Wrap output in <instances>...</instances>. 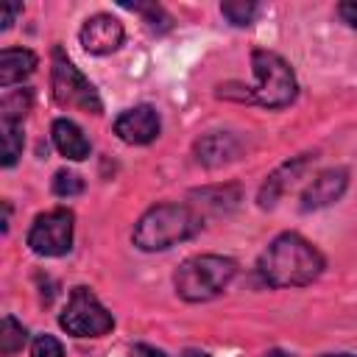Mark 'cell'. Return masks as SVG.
I'll return each instance as SVG.
<instances>
[{
	"instance_id": "obj_1",
	"label": "cell",
	"mask_w": 357,
	"mask_h": 357,
	"mask_svg": "<svg viewBox=\"0 0 357 357\" xmlns=\"http://www.w3.org/2000/svg\"><path fill=\"white\" fill-rule=\"evenodd\" d=\"M257 271H259L262 282L271 287H301L321 276L324 257L301 234L284 231L262 251Z\"/></svg>"
},
{
	"instance_id": "obj_2",
	"label": "cell",
	"mask_w": 357,
	"mask_h": 357,
	"mask_svg": "<svg viewBox=\"0 0 357 357\" xmlns=\"http://www.w3.org/2000/svg\"><path fill=\"white\" fill-rule=\"evenodd\" d=\"M201 215L187 204H156L134 226V245L142 251L173 248L201 231Z\"/></svg>"
},
{
	"instance_id": "obj_3",
	"label": "cell",
	"mask_w": 357,
	"mask_h": 357,
	"mask_svg": "<svg viewBox=\"0 0 357 357\" xmlns=\"http://www.w3.org/2000/svg\"><path fill=\"white\" fill-rule=\"evenodd\" d=\"M237 273L234 259L218 254H198L178 265L173 284L184 301H209L220 296Z\"/></svg>"
},
{
	"instance_id": "obj_4",
	"label": "cell",
	"mask_w": 357,
	"mask_h": 357,
	"mask_svg": "<svg viewBox=\"0 0 357 357\" xmlns=\"http://www.w3.org/2000/svg\"><path fill=\"white\" fill-rule=\"evenodd\" d=\"M254 67V89L248 92V100L265 106V109H284L296 98V75L290 64L273 53V50H254L251 53Z\"/></svg>"
},
{
	"instance_id": "obj_5",
	"label": "cell",
	"mask_w": 357,
	"mask_h": 357,
	"mask_svg": "<svg viewBox=\"0 0 357 357\" xmlns=\"http://www.w3.org/2000/svg\"><path fill=\"white\" fill-rule=\"evenodd\" d=\"M50 84H53V98H56L59 106H73V109H81V112H89V114H100L103 112L98 89L64 56L61 47H53V75H50Z\"/></svg>"
},
{
	"instance_id": "obj_6",
	"label": "cell",
	"mask_w": 357,
	"mask_h": 357,
	"mask_svg": "<svg viewBox=\"0 0 357 357\" xmlns=\"http://www.w3.org/2000/svg\"><path fill=\"white\" fill-rule=\"evenodd\" d=\"M59 324L73 337H100L114 326V318L89 287H73L67 307L59 315Z\"/></svg>"
},
{
	"instance_id": "obj_7",
	"label": "cell",
	"mask_w": 357,
	"mask_h": 357,
	"mask_svg": "<svg viewBox=\"0 0 357 357\" xmlns=\"http://www.w3.org/2000/svg\"><path fill=\"white\" fill-rule=\"evenodd\" d=\"M28 245L39 257H61L73 248V212L50 209L39 215L28 231Z\"/></svg>"
},
{
	"instance_id": "obj_8",
	"label": "cell",
	"mask_w": 357,
	"mask_h": 357,
	"mask_svg": "<svg viewBox=\"0 0 357 357\" xmlns=\"http://www.w3.org/2000/svg\"><path fill=\"white\" fill-rule=\"evenodd\" d=\"M78 39H81L86 53L106 56V53H114L123 45V25L112 14H95L81 25Z\"/></svg>"
},
{
	"instance_id": "obj_9",
	"label": "cell",
	"mask_w": 357,
	"mask_h": 357,
	"mask_svg": "<svg viewBox=\"0 0 357 357\" xmlns=\"http://www.w3.org/2000/svg\"><path fill=\"white\" fill-rule=\"evenodd\" d=\"M114 134L128 145H148L159 134V114L151 106H134L126 109L114 120Z\"/></svg>"
},
{
	"instance_id": "obj_10",
	"label": "cell",
	"mask_w": 357,
	"mask_h": 357,
	"mask_svg": "<svg viewBox=\"0 0 357 357\" xmlns=\"http://www.w3.org/2000/svg\"><path fill=\"white\" fill-rule=\"evenodd\" d=\"M349 184V173L343 167H332V170H324L321 176L312 178V184L304 190L301 195V209L304 212H312V209H321V206H329L332 201H337L343 195Z\"/></svg>"
},
{
	"instance_id": "obj_11",
	"label": "cell",
	"mask_w": 357,
	"mask_h": 357,
	"mask_svg": "<svg viewBox=\"0 0 357 357\" xmlns=\"http://www.w3.org/2000/svg\"><path fill=\"white\" fill-rule=\"evenodd\" d=\"M307 165H310V156H298V159H290L282 167H276L259 190V206H273L279 201V195H284V190L304 173Z\"/></svg>"
},
{
	"instance_id": "obj_12",
	"label": "cell",
	"mask_w": 357,
	"mask_h": 357,
	"mask_svg": "<svg viewBox=\"0 0 357 357\" xmlns=\"http://www.w3.org/2000/svg\"><path fill=\"white\" fill-rule=\"evenodd\" d=\"M36 53L28 47H3L0 53V86L8 89L11 84L28 78L36 70Z\"/></svg>"
},
{
	"instance_id": "obj_13",
	"label": "cell",
	"mask_w": 357,
	"mask_h": 357,
	"mask_svg": "<svg viewBox=\"0 0 357 357\" xmlns=\"http://www.w3.org/2000/svg\"><path fill=\"white\" fill-rule=\"evenodd\" d=\"M53 145L61 156H67L73 162H81L89 156V139L73 120H64V117L53 123Z\"/></svg>"
},
{
	"instance_id": "obj_14",
	"label": "cell",
	"mask_w": 357,
	"mask_h": 357,
	"mask_svg": "<svg viewBox=\"0 0 357 357\" xmlns=\"http://www.w3.org/2000/svg\"><path fill=\"white\" fill-rule=\"evenodd\" d=\"M240 151V142L231 134H206L204 139L195 142V153L198 162H204L206 167H218L223 162H231Z\"/></svg>"
},
{
	"instance_id": "obj_15",
	"label": "cell",
	"mask_w": 357,
	"mask_h": 357,
	"mask_svg": "<svg viewBox=\"0 0 357 357\" xmlns=\"http://www.w3.org/2000/svg\"><path fill=\"white\" fill-rule=\"evenodd\" d=\"M28 340V332L25 326L14 318V315H6L3 324H0V354L3 357H14Z\"/></svg>"
},
{
	"instance_id": "obj_16",
	"label": "cell",
	"mask_w": 357,
	"mask_h": 357,
	"mask_svg": "<svg viewBox=\"0 0 357 357\" xmlns=\"http://www.w3.org/2000/svg\"><path fill=\"white\" fill-rule=\"evenodd\" d=\"M0 131H3V167H11L20 153H22V123L17 120H0Z\"/></svg>"
},
{
	"instance_id": "obj_17",
	"label": "cell",
	"mask_w": 357,
	"mask_h": 357,
	"mask_svg": "<svg viewBox=\"0 0 357 357\" xmlns=\"http://www.w3.org/2000/svg\"><path fill=\"white\" fill-rule=\"evenodd\" d=\"M28 109H31V92L28 89L6 92L3 100H0V120H17V123H22V117L28 114Z\"/></svg>"
},
{
	"instance_id": "obj_18",
	"label": "cell",
	"mask_w": 357,
	"mask_h": 357,
	"mask_svg": "<svg viewBox=\"0 0 357 357\" xmlns=\"http://www.w3.org/2000/svg\"><path fill=\"white\" fill-rule=\"evenodd\" d=\"M123 8H131V11H139L142 17H145V22H148V28L151 31H156V33H162V31H167L170 28V14L162 8V6H156V3H120Z\"/></svg>"
},
{
	"instance_id": "obj_19",
	"label": "cell",
	"mask_w": 357,
	"mask_h": 357,
	"mask_svg": "<svg viewBox=\"0 0 357 357\" xmlns=\"http://www.w3.org/2000/svg\"><path fill=\"white\" fill-rule=\"evenodd\" d=\"M257 8H259V6L251 3V0H226V3L220 6L223 17H226L231 25H248V22L254 20Z\"/></svg>"
},
{
	"instance_id": "obj_20",
	"label": "cell",
	"mask_w": 357,
	"mask_h": 357,
	"mask_svg": "<svg viewBox=\"0 0 357 357\" xmlns=\"http://www.w3.org/2000/svg\"><path fill=\"white\" fill-rule=\"evenodd\" d=\"M53 192H56L59 198L78 195V192H84V181H81L75 173H70V170H59V173L53 176Z\"/></svg>"
},
{
	"instance_id": "obj_21",
	"label": "cell",
	"mask_w": 357,
	"mask_h": 357,
	"mask_svg": "<svg viewBox=\"0 0 357 357\" xmlns=\"http://www.w3.org/2000/svg\"><path fill=\"white\" fill-rule=\"evenodd\" d=\"M31 357H64V349L53 335H39L31 346Z\"/></svg>"
},
{
	"instance_id": "obj_22",
	"label": "cell",
	"mask_w": 357,
	"mask_h": 357,
	"mask_svg": "<svg viewBox=\"0 0 357 357\" xmlns=\"http://www.w3.org/2000/svg\"><path fill=\"white\" fill-rule=\"evenodd\" d=\"M22 11V6L20 3H3L0 6V28L6 31V28H11V22H14V17Z\"/></svg>"
},
{
	"instance_id": "obj_23",
	"label": "cell",
	"mask_w": 357,
	"mask_h": 357,
	"mask_svg": "<svg viewBox=\"0 0 357 357\" xmlns=\"http://www.w3.org/2000/svg\"><path fill=\"white\" fill-rule=\"evenodd\" d=\"M337 14H340V20L349 28H357V3H340L337 6Z\"/></svg>"
},
{
	"instance_id": "obj_24",
	"label": "cell",
	"mask_w": 357,
	"mask_h": 357,
	"mask_svg": "<svg viewBox=\"0 0 357 357\" xmlns=\"http://www.w3.org/2000/svg\"><path fill=\"white\" fill-rule=\"evenodd\" d=\"M131 354H134V357H167L162 349H153V346H148V343H137V346L131 349Z\"/></svg>"
},
{
	"instance_id": "obj_25",
	"label": "cell",
	"mask_w": 357,
	"mask_h": 357,
	"mask_svg": "<svg viewBox=\"0 0 357 357\" xmlns=\"http://www.w3.org/2000/svg\"><path fill=\"white\" fill-rule=\"evenodd\" d=\"M181 357H209V354H206V351H201V349H187Z\"/></svg>"
},
{
	"instance_id": "obj_26",
	"label": "cell",
	"mask_w": 357,
	"mask_h": 357,
	"mask_svg": "<svg viewBox=\"0 0 357 357\" xmlns=\"http://www.w3.org/2000/svg\"><path fill=\"white\" fill-rule=\"evenodd\" d=\"M265 357H293V354H287V351H282V349H271Z\"/></svg>"
},
{
	"instance_id": "obj_27",
	"label": "cell",
	"mask_w": 357,
	"mask_h": 357,
	"mask_svg": "<svg viewBox=\"0 0 357 357\" xmlns=\"http://www.w3.org/2000/svg\"><path fill=\"white\" fill-rule=\"evenodd\" d=\"M326 357H354V354H326Z\"/></svg>"
}]
</instances>
